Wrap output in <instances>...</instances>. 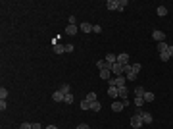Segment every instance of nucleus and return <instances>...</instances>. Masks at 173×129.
Instances as JSON below:
<instances>
[{"mask_svg":"<svg viewBox=\"0 0 173 129\" xmlns=\"http://www.w3.org/2000/svg\"><path fill=\"white\" fill-rule=\"evenodd\" d=\"M125 83H127V79H125V75H119V77H114L110 79V85H114V87H125Z\"/></svg>","mask_w":173,"mask_h":129,"instance_id":"1","label":"nucleus"},{"mask_svg":"<svg viewBox=\"0 0 173 129\" xmlns=\"http://www.w3.org/2000/svg\"><path fill=\"white\" fill-rule=\"evenodd\" d=\"M96 68H98V69H112V66H110L106 60H98V62H96Z\"/></svg>","mask_w":173,"mask_h":129,"instance_id":"11","label":"nucleus"},{"mask_svg":"<svg viewBox=\"0 0 173 129\" xmlns=\"http://www.w3.org/2000/svg\"><path fill=\"white\" fill-rule=\"evenodd\" d=\"M127 4H129L127 0H119V12H121V10L125 8V6H127Z\"/></svg>","mask_w":173,"mask_h":129,"instance_id":"33","label":"nucleus"},{"mask_svg":"<svg viewBox=\"0 0 173 129\" xmlns=\"http://www.w3.org/2000/svg\"><path fill=\"white\" fill-rule=\"evenodd\" d=\"M123 108H125V104H123L121 100H114V102H112V110H114V112H121Z\"/></svg>","mask_w":173,"mask_h":129,"instance_id":"7","label":"nucleus"},{"mask_svg":"<svg viewBox=\"0 0 173 129\" xmlns=\"http://www.w3.org/2000/svg\"><path fill=\"white\" fill-rule=\"evenodd\" d=\"M108 94H110L112 98H119V89H117V87H114V85H110Z\"/></svg>","mask_w":173,"mask_h":129,"instance_id":"9","label":"nucleus"},{"mask_svg":"<svg viewBox=\"0 0 173 129\" xmlns=\"http://www.w3.org/2000/svg\"><path fill=\"white\" fill-rule=\"evenodd\" d=\"M152 39H154L156 42H164V41H165V33L156 29V31H152Z\"/></svg>","mask_w":173,"mask_h":129,"instance_id":"3","label":"nucleus"},{"mask_svg":"<svg viewBox=\"0 0 173 129\" xmlns=\"http://www.w3.org/2000/svg\"><path fill=\"white\" fill-rule=\"evenodd\" d=\"M137 114H141V118H142V121H144V123H152V121H154V118H152L150 112H142V110H139Z\"/></svg>","mask_w":173,"mask_h":129,"instance_id":"4","label":"nucleus"},{"mask_svg":"<svg viewBox=\"0 0 173 129\" xmlns=\"http://www.w3.org/2000/svg\"><path fill=\"white\" fill-rule=\"evenodd\" d=\"M33 129H41V123H37V121H35V123H33Z\"/></svg>","mask_w":173,"mask_h":129,"instance_id":"39","label":"nucleus"},{"mask_svg":"<svg viewBox=\"0 0 173 129\" xmlns=\"http://www.w3.org/2000/svg\"><path fill=\"white\" fill-rule=\"evenodd\" d=\"M64 98H65L64 92H60V91H54V92H52V100H56V102H64Z\"/></svg>","mask_w":173,"mask_h":129,"instance_id":"8","label":"nucleus"},{"mask_svg":"<svg viewBox=\"0 0 173 129\" xmlns=\"http://www.w3.org/2000/svg\"><path fill=\"white\" fill-rule=\"evenodd\" d=\"M167 54H169V56H173V44H171V46L167 48Z\"/></svg>","mask_w":173,"mask_h":129,"instance_id":"38","label":"nucleus"},{"mask_svg":"<svg viewBox=\"0 0 173 129\" xmlns=\"http://www.w3.org/2000/svg\"><path fill=\"white\" fill-rule=\"evenodd\" d=\"M106 8L112 12V10H119V0H108L106 2Z\"/></svg>","mask_w":173,"mask_h":129,"instance_id":"5","label":"nucleus"},{"mask_svg":"<svg viewBox=\"0 0 173 129\" xmlns=\"http://www.w3.org/2000/svg\"><path fill=\"white\" fill-rule=\"evenodd\" d=\"M100 108H102V104H100L98 100H96V102H91V110H92V112H100Z\"/></svg>","mask_w":173,"mask_h":129,"instance_id":"19","label":"nucleus"},{"mask_svg":"<svg viewBox=\"0 0 173 129\" xmlns=\"http://www.w3.org/2000/svg\"><path fill=\"white\" fill-rule=\"evenodd\" d=\"M77 31H79L77 25H68V27H65V35H71V37H73V35H77Z\"/></svg>","mask_w":173,"mask_h":129,"instance_id":"12","label":"nucleus"},{"mask_svg":"<svg viewBox=\"0 0 173 129\" xmlns=\"http://www.w3.org/2000/svg\"><path fill=\"white\" fill-rule=\"evenodd\" d=\"M85 100H89V102H96V92H89L85 97Z\"/></svg>","mask_w":173,"mask_h":129,"instance_id":"24","label":"nucleus"},{"mask_svg":"<svg viewBox=\"0 0 173 129\" xmlns=\"http://www.w3.org/2000/svg\"><path fill=\"white\" fill-rule=\"evenodd\" d=\"M142 98H144V102H152V100H154V92H144V97H142Z\"/></svg>","mask_w":173,"mask_h":129,"instance_id":"21","label":"nucleus"},{"mask_svg":"<svg viewBox=\"0 0 173 129\" xmlns=\"http://www.w3.org/2000/svg\"><path fill=\"white\" fill-rule=\"evenodd\" d=\"M133 129H142V127H133Z\"/></svg>","mask_w":173,"mask_h":129,"instance_id":"41","label":"nucleus"},{"mask_svg":"<svg viewBox=\"0 0 173 129\" xmlns=\"http://www.w3.org/2000/svg\"><path fill=\"white\" fill-rule=\"evenodd\" d=\"M135 94H137V97H144V89L142 87H135Z\"/></svg>","mask_w":173,"mask_h":129,"instance_id":"26","label":"nucleus"},{"mask_svg":"<svg viewBox=\"0 0 173 129\" xmlns=\"http://www.w3.org/2000/svg\"><path fill=\"white\" fill-rule=\"evenodd\" d=\"M141 68H142L141 64H133V66H131V71H135V73L139 75V71H141Z\"/></svg>","mask_w":173,"mask_h":129,"instance_id":"27","label":"nucleus"},{"mask_svg":"<svg viewBox=\"0 0 173 129\" xmlns=\"http://www.w3.org/2000/svg\"><path fill=\"white\" fill-rule=\"evenodd\" d=\"M81 31L83 33H92V25H91V23H86V21H83L81 23Z\"/></svg>","mask_w":173,"mask_h":129,"instance_id":"14","label":"nucleus"},{"mask_svg":"<svg viewBox=\"0 0 173 129\" xmlns=\"http://www.w3.org/2000/svg\"><path fill=\"white\" fill-rule=\"evenodd\" d=\"M169 58H171V56H169L167 52H162V54H160V60H162V62H167Z\"/></svg>","mask_w":173,"mask_h":129,"instance_id":"29","label":"nucleus"},{"mask_svg":"<svg viewBox=\"0 0 173 129\" xmlns=\"http://www.w3.org/2000/svg\"><path fill=\"white\" fill-rule=\"evenodd\" d=\"M73 50H75V46H73V44H65V52H73Z\"/></svg>","mask_w":173,"mask_h":129,"instance_id":"36","label":"nucleus"},{"mask_svg":"<svg viewBox=\"0 0 173 129\" xmlns=\"http://www.w3.org/2000/svg\"><path fill=\"white\" fill-rule=\"evenodd\" d=\"M6 97H8V91L2 87V89H0V100H6Z\"/></svg>","mask_w":173,"mask_h":129,"instance_id":"28","label":"nucleus"},{"mask_svg":"<svg viewBox=\"0 0 173 129\" xmlns=\"http://www.w3.org/2000/svg\"><path fill=\"white\" fill-rule=\"evenodd\" d=\"M81 110H91V102H89V100H83L81 102Z\"/></svg>","mask_w":173,"mask_h":129,"instance_id":"25","label":"nucleus"},{"mask_svg":"<svg viewBox=\"0 0 173 129\" xmlns=\"http://www.w3.org/2000/svg\"><path fill=\"white\" fill-rule=\"evenodd\" d=\"M125 79H127V81H135V79H137V73H135V71H131V69H129L127 73H125Z\"/></svg>","mask_w":173,"mask_h":129,"instance_id":"18","label":"nucleus"},{"mask_svg":"<svg viewBox=\"0 0 173 129\" xmlns=\"http://www.w3.org/2000/svg\"><path fill=\"white\" fill-rule=\"evenodd\" d=\"M73 100H75V97H73V92L65 94V98H64V102H65V104H73Z\"/></svg>","mask_w":173,"mask_h":129,"instance_id":"22","label":"nucleus"},{"mask_svg":"<svg viewBox=\"0 0 173 129\" xmlns=\"http://www.w3.org/2000/svg\"><path fill=\"white\" fill-rule=\"evenodd\" d=\"M6 106H8V102H6V100H0V110L4 112V110H6Z\"/></svg>","mask_w":173,"mask_h":129,"instance_id":"34","label":"nucleus"},{"mask_svg":"<svg viewBox=\"0 0 173 129\" xmlns=\"http://www.w3.org/2000/svg\"><path fill=\"white\" fill-rule=\"evenodd\" d=\"M77 129H91L86 123H81V125H77Z\"/></svg>","mask_w":173,"mask_h":129,"instance_id":"37","label":"nucleus"},{"mask_svg":"<svg viewBox=\"0 0 173 129\" xmlns=\"http://www.w3.org/2000/svg\"><path fill=\"white\" fill-rule=\"evenodd\" d=\"M142 102H144V98H142V97H137V98H135V106L141 108V106H142Z\"/></svg>","mask_w":173,"mask_h":129,"instance_id":"31","label":"nucleus"},{"mask_svg":"<svg viewBox=\"0 0 173 129\" xmlns=\"http://www.w3.org/2000/svg\"><path fill=\"white\" fill-rule=\"evenodd\" d=\"M112 75V69H100V79H110Z\"/></svg>","mask_w":173,"mask_h":129,"instance_id":"17","label":"nucleus"},{"mask_svg":"<svg viewBox=\"0 0 173 129\" xmlns=\"http://www.w3.org/2000/svg\"><path fill=\"white\" fill-rule=\"evenodd\" d=\"M92 33H94V35H100L102 27H100V25H92Z\"/></svg>","mask_w":173,"mask_h":129,"instance_id":"30","label":"nucleus"},{"mask_svg":"<svg viewBox=\"0 0 173 129\" xmlns=\"http://www.w3.org/2000/svg\"><path fill=\"white\" fill-rule=\"evenodd\" d=\"M58 91H60V92H64V94H69V92H71V87H69L68 83H64V85H60Z\"/></svg>","mask_w":173,"mask_h":129,"instance_id":"16","label":"nucleus"},{"mask_svg":"<svg viewBox=\"0 0 173 129\" xmlns=\"http://www.w3.org/2000/svg\"><path fill=\"white\" fill-rule=\"evenodd\" d=\"M158 16H160V18L167 16V8H165V6H158Z\"/></svg>","mask_w":173,"mask_h":129,"instance_id":"20","label":"nucleus"},{"mask_svg":"<svg viewBox=\"0 0 173 129\" xmlns=\"http://www.w3.org/2000/svg\"><path fill=\"white\" fill-rule=\"evenodd\" d=\"M19 129H33V123H27V121H23V123L19 125Z\"/></svg>","mask_w":173,"mask_h":129,"instance_id":"32","label":"nucleus"},{"mask_svg":"<svg viewBox=\"0 0 173 129\" xmlns=\"http://www.w3.org/2000/svg\"><path fill=\"white\" fill-rule=\"evenodd\" d=\"M117 62H119V64H123V66H127L129 64V54H127V52L117 54Z\"/></svg>","mask_w":173,"mask_h":129,"instance_id":"6","label":"nucleus"},{"mask_svg":"<svg viewBox=\"0 0 173 129\" xmlns=\"http://www.w3.org/2000/svg\"><path fill=\"white\" fill-rule=\"evenodd\" d=\"M104 60L108 62L110 66H114L115 62H117V56H115V54H112V52H108V54H106V58H104Z\"/></svg>","mask_w":173,"mask_h":129,"instance_id":"10","label":"nucleus"},{"mask_svg":"<svg viewBox=\"0 0 173 129\" xmlns=\"http://www.w3.org/2000/svg\"><path fill=\"white\" fill-rule=\"evenodd\" d=\"M119 98H127V87H119Z\"/></svg>","mask_w":173,"mask_h":129,"instance_id":"23","label":"nucleus"},{"mask_svg":"<svg viewBox=\"0 0 173 129\" xmlns=\"http://www.w3.org/2000/svg\"><path fill=\"white\" fill-rule=\"evenodd\" d=\"M167 48H169V44H167V42H158V52H160V54H162V52H167Z\"/></svg>","mask_w":173,"mask_h":129,"instance_id":"15","label":"nucleus"},{"mask_svg":"<svg viewBox=\"0 0 173 129\" xmlns=\"http://www.w3.org/2000/svg\"><path fill=\"white\" fill-rule=\"evenodd\" d=\"M142 123H144V121H142L141 114H135L131 118V127H142Z\"/></svg>","mask_w":173,"mask_h":129,"instance_id":"2","label":"nucleus"},{"mask_svg":"<svg viewBox=\"0 0 173 129\" xmlns=\"http://www.w3.org/2000/svg\"><path fill=\"white\" fill-rule=\"evenodd\" d=\"M54 52H56V54H64V52H65V44L56 42V44H54Z\"/></svg>","mask_w":173,"mask_h":129,"instance_id":"13","label":"nucleus"},{"mask_svg":"<svg viewBox=\"0 0 173 129\" xmlns=\"http://www.w3.org/2000/svg\"><path fill=\"white\" fill-rule=\"evenodd\" d=\"M46 129H58V127H56V125H48V127H46Z\"/></svg>","mask_w":173,"mask_h":129,"instance_id":"40","label":"nucleus"},{"mask_svg":"<svg viewBox=\"0 0 173 129\" xmlns=\"http://www.w3.org/2000/svg\"><path fill=\"white\" fill-rule=\"evenodd\" d=\"M68 21H69V25H75V23H77V19H75V16H69Z\"/></svg>","mask_w":173,"mask_h":129,"instance_id":"35","label":"nucleus"}]
</instances>
